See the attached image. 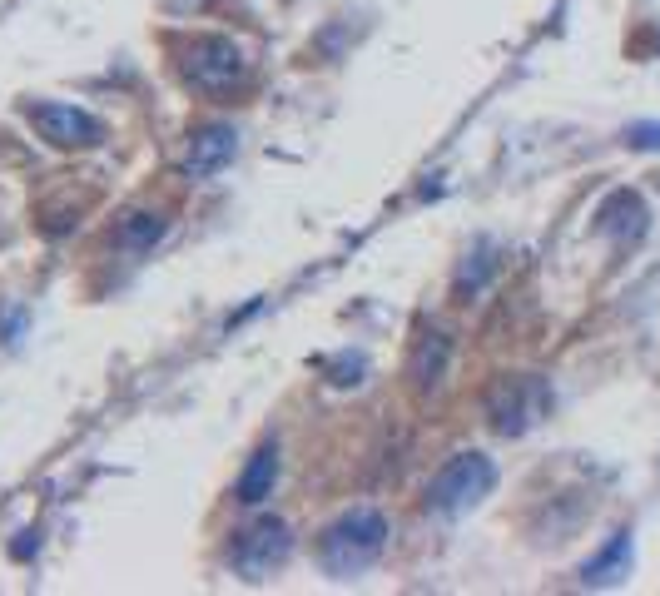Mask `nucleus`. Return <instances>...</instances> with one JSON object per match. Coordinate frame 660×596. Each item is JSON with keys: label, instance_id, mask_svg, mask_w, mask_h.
<instances>
[{"label": "nucleus", "instance_id": "1", "mask_svg": "<svg viewBox=\"0 0 660 596\" xmlns=\"http://www.w3.org/2000/svg\"><path fill=\"white\" fill-rule=\"evenodd\" d=\"M383 547H388V517L378 507H353L323 532L318 557H323L328 577L348 582V577H363L383 557Z\"/></svg>", "mask_w": 660, "mask_h": 596}, {"label": "nucleus", "instance_id": "2", "mask_svg": "<svg viewBox=\"0 0 660 596\" xmlns=\"http://www.w3.org/2000/svg\"><path fill=\"white\" fill-rule=\"evenodd\" d=\"M497 487V462L487 452H457L447 467L427 482V512L432 517H462Z\"/></svg>", "mask_w": 660, "mask_h": 596}, {"label": "nucleus", "instance_id": "3", "mask_svg": "<svg viewBox=\"0 0 660 596\" xmlns=\"http://www.w3.org/2000/svg\"><path fill=\"white\" fill-rule=\"evenodd\" d=\"M551 413V388L536 378V373H522V378H502L487 398V418L502 438H522L527 428H536L541 418Z\"/></svg>", "mask_w": 660, "mask_h": 596}, {"label": "nucleus", "instance_id": "4", "mask_svg": "<svg viewBox=\"0 0 660 596\" xmlns=\"http://www.w3.org/2000/svg\"><path fill=\"white\" fill-rule=\"evenodd\" d=\"M244 70H249V60H244V50H239L229 35H199V40L184 50V80H189L194 90H204V95L234 90V85L244 80Z\"/></svg>", "mask_w": 660, "mask_h": 596}, {"label": "nucleus", "instance_id": "5", "mask_svg": "<svg viewBox=\"0 0 660 596\" xmlns=\"http://www.w3.org/2000/svg\"><path fill=\"white\" fill-rule=\"evenodd\" d=\"M293 552V532L288 522L278 517H259L249 532H239V542L229 547V567L244 577V582H264L273 567H283Z\"/></svg>", "mask_w": 660, "mask_h": 596}, {"label": "nucleus", "instance_id": "6", "mask_svg": "<svg viewBox=\"0 0 660 596\" xmlns=\"http://www.w3.org/2000/svg\"><path fill=\"white\" fill-rule=\"evenodd\" d=\"M25 120L50 140V145L60 149H85L95 145L105 130H100V120L90 115V110H80V105H60V100H35V105H25Z\"/></svg>", "mask_w": 660, "mask_h": 596}, {"label": "nucleus", "instance_id": "7", "mask_svg": "<svg viewBox=\"0 0 660 596\" xmlns=\"http://www.w3.org/2000/svg\"><path fill=\"white\" fill-rule=\"evenodd\" d=\"M234 149H239L234 125H224V120H214V125H199V130L189 135L184 174H189V179H209V174H219V169L234 159Z\"/></svg>", "mask_w": 660, "mask_h": 596}, {"label": "nucleus", "instance_id": "8", "mask_svg": "<svg viewBox=\"0 0 660 596\" xmlns=\"http://www.w3.org/2000/svg\"><path fill=\"white\" fill-rule=\"evenodd\" d=\"M646 204H641V194H631V189H616L606 204H601V214H596V229L606 234V239H616V244H636L641 234H646Z\"/></svg>", "mask_w": 660, "mask_h": 596}, {"label": "nucleus", "instance_id": "9", "mask_svg": "<svg viewBox=\"0 0 660 596\" xmlns=\"http://www.w3.org/2000/svg\"><path fill=\"white\" fill-rule=\"evenodd\" d=\"M447 358H452V343H447V333H422L417 338V353H412V383H417V393H427V388H437L442 383V373H447Z\"/></svg>", "mask_w": 660, "mask_h": 596}, {"label": "nucleus", "instance_id": "10", "mask_svg": "<svg viewBox=\"0 0 660 596\" xmlns=\"http://www.w3.org/2000/svg\"><path fill=\"white\" fill-rule=\"evenodd\" d=\"M273 482H278V447H259V452L249 457V467H244L234 497H239L244 507H259L264 497H273Z\"/></svg>", "mask_w": 660, "mask_h": 596}, {"label": "nucleus", "instance_id": "11", "mask_svg": "<svg viewBox=\"0 0 660 596\" xmlns=\"http://www.w3.org/2000/svg\"><path fill=\"white\" fill-rule=\"evenodd\" d=\"M626 567H631V532H616L611 547H606L596 562H586L581 582H586V587H606V582H621Z\"/></svg>", "mask_w": 660, "mask_h": 596}, {"label": "nucleus", "instance_id": "12", "mask_svg": "<svg viewBox=\"0 0 660 596\" xmlns=\"http://www.w3.org/2000/svg\"><path fill=\"white\" fill-rule=\"evenodd\" d=\"M164 234V214H149V209H130L125 219H120V244H130V249H149L154 239Z\"/></svg>", "mask_w": 660, "mask_h": 596}, {"label": "nucleus", "instance_id": "13", "mask_svg": "<svg viewBox=\"0 0 660 596\" xmlns=\"http://www.w3.org/2000/svg\"><path fill=\"white\" fill-rule=\"evenodd\" d=\"M497 269V259H492V249H477V254H467V264L457 269V298L477 294L482 284H487V274Z\"/></svg>", "mask_w": 660, "mask_h": 596}, {"label": "nucleus", "instance_id": "14", "mask_svg": "<svg viewBox=\"0 0 660 596\" xmlns=\"http://www.w3.org/2000/svg\"><path fill=\"white\" fill-rule=\"evenodd\" d=\"M626 140H631L636 149H660V125H631Z\"/></svg>", "mask_w": 660, "mask_h": 596}]
</instances>
